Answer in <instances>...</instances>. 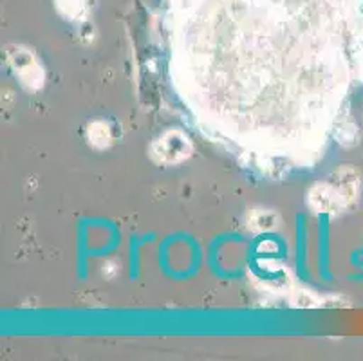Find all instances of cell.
Listing matches in <instances>:
<instances>
[{"label":"cell","mask_w":363,"mask_h":361,"mask_svg":"<svg viewBox=\"0 0 363 361\" xmlns=\"http://www.w3.org/2000/svg\"><path fill=\"white\" fill-rule=\"evenodd\" d=\"M192 143L181 130H168L152 145V155L164 165L181 163L192 154Z\"/></svg>","instance_id":"1"},{"label":"cell","mask_w":363,"mask_h":361,"mask_svg":"<svg viewBox=\"0 0 363 361\" xmlns=\"http://www.w3.org/2000/svg\"><path fill=\"white\" fill-rule=\"evenodd\" d=\"M9 62H11V67L15 69L16 74L21 76L22 84L26 87L36 91L44 85V69L36 62L33 52L16 49V51L9 52Z\"/></svg>","instance_id":"2"},{"label":"cell","mask_w":363,"mask_h":361,"mask_svg":"<svg viewBox=\"0 0 363 361\" xmlns=\"http://www.w3.org/2000/svg\"><path fill=\"white\" fill-rule=\"evenodd\" d=\"M309 206L315 211H323V213H329V211L342 210L343 206H347V203L343 201L342 194L338 191V188L333 183H318L311 188L309 191Z\"/></svg>","instance_id":"3"},{"label":"cell","mask_w":363,"mask_h":361,"mask_svg":"<svg viewBox=\"0 0 363 361\" xmlns=\"http://www.w3.org/2000/svg\"><path fill=\"white\" fill-rule=\"evenodd\" d=\"M336 183L335 187L338 188V191L342 194L343 201L345 203H351V199H356L359 190V177L356 174V170H352L351 167H345V168H340L336 172Z\"/></svg>","instance_id":"4"},{"label":"cell","mask_w":363,"mask_h":361,"mask_svg":"<svg viewBox=\"0 0 363 361\" xmlns=\"http://www.w3.org/2000/svg\"><path fill=\"white\" fill-rule=\"evenodd\" d=\"M87 139L94 148L108 147L112 141L111 128H108V125L105 121H94V123H91L87 127Z\"/></svg>","instance_id":"5"},{"label":"cell","mask_w":363,"mask_h":361,"mask_svg":"<svg viewBox=\"0 0 363 361\" xmlns=\"http://www.w3.org/2000/svg\"><path fill=\"white\" fill-rule=\"evenodd\" d=\"M279 215L273 213V211L269 210H257L253 211L252 217H250V226L253 228V230H272V228H275L277 224H279Z\"/></svg>","instance_id":"6"},{"label":"cell","mask_w":363,"mask_h":361,"mask_svg":"<svg viewBox=\"0 0 363 361\" xmlns=\"http://www.w3.org/2000/svg\"><path fill=\"white\" fill-rule=\"evenodd\" d=\"M336 138L343 145L354 143L356 138H358V127H356L352 119H349V116H343L342 121L336 123Z\"/></svg>","instance_id":"7"}]
</instances>
